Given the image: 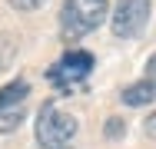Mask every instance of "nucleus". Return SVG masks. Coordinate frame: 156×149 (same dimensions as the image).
Wrapping results in <instances>:
<instances>
[{
  "label": "nucleus",
  "instance_id": "2",
  "mask_svg": "<svg viewBox=\"0 0 156 149\" xmlns=\"http://www.w3.org/2000/svg\"><path fill=\"white\" fill-rule=\"evenodd\" d=\"M76 133V119L70 113H60L53 103H47L40 109V119H37V143L47 149H57L63 143H70V136Z\"/></svg>",
  "mask_w": 156,
  "mask_h": 149
},
{
  "label": "nucleus",
  "instance_id": "13",
  "mask_svg": "<svg viewBox=\"0 0 156 149\" xmlns=\"http://www.w3.org/2000/svg\"><path fill=\"white\" fill-rule=\"evenodd\" d=\"M57 149H70V146H57Z\"/></svg>",
  "mask_w": 156,
  "mask_h": 149
},
{
  "label": "nucleus",
  "instance_id": "11",
  "mask_svg": "<svg viewBox=\"0 0 156 149\" xmlns=\"http://www.w3.org/2000/svg\"><path fill=\"white\" fill-rule=\"evenodd\" d=\"M146 136H150V139H156V113L146 119Z\"/></svg>",
  "mask_w": 156,
  "mask_h": 149
},
{
  "label": "nucleus",
  "instance_id": "7",
  "mask_svg": "<svg viewBox=\"0 0 156 149\" xmlns=\"http://www.w3.org/2000/svg\"><path fill=\"white\" fill-rule=\"evenodd\" d=\"M20 123H23V106H13V109H0V133H13Z\"/></svg>",
  "mask_w": 156,
  "mask_h": 149
},
{
  "label": "nucleus",
  "instance_id": "12",
  "mask_svg": "<svg viewBox=\"0 0 156 149\" xmlns=\"http://www.w3.org/2000/svg\"><path fill=\"white\" fill-rule=\"evenodd\" d=\"M146 73H150V80H156V53L150 57V63H146Z\"/></svg>",
  "mask_w": 156,
  "mask_h": 149
},
{
  "label": "nucleus",
  "instance_id": "6",
  "mask_svg": "<svg viewBox=\"0 0 156 149\" xmlns=\"http://www.w3.org/2000/svg\"><path fill=\"white\" fill-rule=\"evenodd\" d=\"M27 93H30V86H27L23 80L3 86V89H0V109H13V106H20V103L27 99Z\"/></svg>",
  "mask_w": 156,
  "mask_h": 149
},
{
  "label": "nucleus",
  "instance_id": "10",
  "mask_svg": "<svg viewBox=\"0 0 156 149\" xmlns=\"http://www.w3.org/2000/svg\"><path fill=\"white\" fill-rule=\"evenodd\" d=\"M10 7L13 10H37V7H43V0H10Z\"/></svg>",
  "mask_w": 156,
  "mask_h": 149
},
{
  "label": "nucleus",
  "instance_id": "3",
  "mask_svg": "<svg viewBox=\"0 0 156 149\" xmlns=\"http://www.w3.org/2000/svg\"><path fill=\"white\" fill-rule=\"evenodd\" d=\"M90 70H93V57H90L87 50H70L57 66H50L47 76H50L63 93H70V89H76L87 76H90Z\"/></svg>",
  "mask_w": 156,
  "mask_h": 149
},
{
  "label": "nucleus",
  "instance_id": "8",
  "mask_svg": "<svg viewBox=\"0 0 156 149\" xmlns=\"http://www.w3.org/2000/svg\"><path fill=\"white\" fill-rule=\"evenodd\" d=\"M103 133H106V139H120V136L126 133V123L120 116H110V119H106V126H103Z\"/></svg>",
  "mask_w": 156,
  "mask_h": 149
},
{
  "label": "nucleus",
  "instance_id": "1",
  "mask_svg": "<svg viewBox=\"0 0 156 149\" xmlns=\"http://www.w3.org/2000/svg\"><path fill=\"white\" fill-rule=\"evenodd\" d=\"M110 13V3L106 0H66L60 10V30L66 40H76L83 33L96 30Z\"/></svg>",
  "mask_w": 156,
  "mask_h": 149
},
{
  "label": "nucleus",
  "instance_id": "5",
  "mask_svg": "<svg viewBox=\"0 0 156 149\" xmlns=\"http://www.w3.org/2000/svg\"><path fill=\"white\" fill-rule=\"evenodd\" d=\"M120 96H123L126 106H146V103H153V99H156V80H140V83L126 86Z\"/></svg>",
  "mask_w": 156,
  "mask_h": 149
},
{
  "label": "nucleus",
  "instance_id": "9",
  "mask_svg": "<svg viewBox=\"0 0 156 149\" xmlns=\"http://www.w3.org/2000/svg\"><path fill=\"white\" fill-rule=\"evenodd\" d=\"M13 53H17V47H13L10 40H0V70H7V66H10Z\"/></svg>",
  "mask_w": 156,
  "mask_h": 149
},
{
  "label": "nucleus",
  "instance_id": "4",
  "mask_svg": "<svg viewBox=\"0 0 156 149\" xmlns=\"http://www.w3.org/2000/svg\"><path fill=\"white\" fill-rule=\"evenodd\" d=\"M150 20V0H116L113 7V36L129 40Z\"/></svg>",
  "mask_w": 156,
  "mask_h": 149
}]
</instances>
